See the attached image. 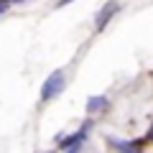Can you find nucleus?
<instances>
[{
	"instance_id": "nucleus-1",
	"label": "nucleus",
	"mask_w": 153,
	"mask_h": 153,
	"mask_svg": "<svg viewBox=\"0 0 153 153\" xmlns=\"http://www.w3.org/2000/svg\"><path fill=\"white\" fill-rule=\"evenodd\" d=\"M64 84H66V76H64V69H56L46 76L44 87H41V102H49V100L59 97L64 92Z\"/></svg>"
},
{
	"instance_id": "nucleus-2",
	"label": "nucleus",
	"mask_w": 153,
	"mask_h": 153,
	"mask_svg": "<svg viewBox=\"0 0 153 153\" xmlns=\"http://www.w3.org/2000/svg\"><path fill=\"white\" fill-rule=\"evenodd\" d=\"M89 125H92V123H84L74 135H59V140H56V143H59V148H64V151H74V148H79L84 140H87Z\"/></svg>"
},
{
	"instance_id": "nucleus-3",
	"label": "nucleus",
	"mask_w": 153,
	"mask_h": 153,
	"mask_svg": "<svg viewBox=\"0 0 153 153\" xmlns=\"http://www.w3.org/2000/svg\"><path fill=\"white\" fill-rule=\"evenodd\" d=\"M115 13H120V3H117V0H110V3H105V8L97 13V16H94V28H97V31H102V28L107 26L110 21H112Z\"/></svg>"
},
{
	"instance_id": "nucleus-4",
	"label": "nucleus",
	"mask_w": 153,
	"mask_h": 153,
	"mask_svg": "<svg viewBox=\"0 0 153 153\" xmlns=\"http://www.w3.org/2000/svg\"><path fill=\"white\" fill-rule=\"evenodd\" d=\"M146 140V138H143ZM143 140H117V138H107V143L112 148H117V151H135V148L143 146Z\"/></svg>"
},
{
	"instance_id": "nucleus-5",
	"label": "nucleus",
	"mask_w": 153,
	"mask_h": 153,
	"mask_svg": "<svg viewBox=\"0 0 153 153\" xmlns=\"http://www.w3.org/2000/svg\"><path fill=\"white\" fill-rule=\"evenodd\" d=\"M107 107V97L102 94H94V97L87 100V112H97V110H105Z\"/></svg>"
},
{
	"instance_id": "nucleus-6",
	"label": "nucleus",
	"mask_w": 153,
	"mask_h": 153,
	"mask_svg": "<svg viewBox=\"0 0 153 153\" xmlns=\"http://www.w3.org/2000/svg\"><path fill=\"white\" fill-rule=\"evenodd\" d=\"M71 0H59V3H56V8H64V5H69Z\"/></svg>"
},
{
	"instance_id": "nucleus-7",
	"label": "nucleus",
	"mask_w": 153,
	"mask_h": 153,
	"mask_svg": "<svg viewBox=\"0 0 153 153\" xmlns=\"http://www.w3.org/2000/svg\"><path fill=\"white\" fill-rule=\"evenodd\" d=\"M146 140H153V128L148 130V135H146Z\"/></svg>"
},
{
	"instance_id": "nucleus-8",
	"label": "nucleus",
	"mask_w": 153,
	"mask_h": 153,
	"mask_svg": "<svg viewBox=\"0 0 153 153\" xmlns=\"http://www.w3.org/2000/svg\"><path fill=\"white\" fill-rule=\"evenodd\" d=\"M10 3H23V0H10Z\"/></svg>"
}]
</instances>
